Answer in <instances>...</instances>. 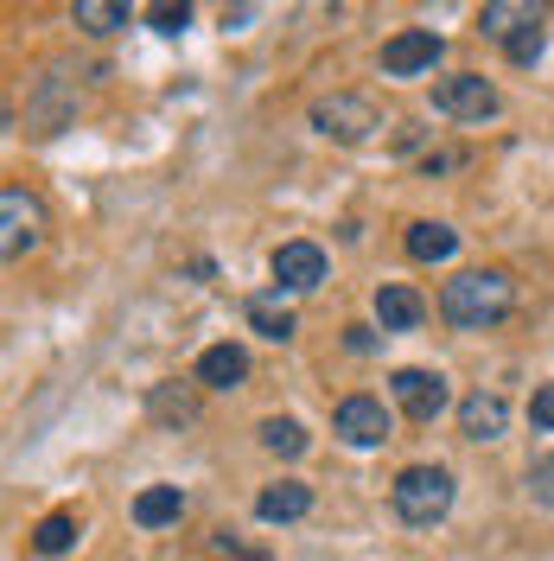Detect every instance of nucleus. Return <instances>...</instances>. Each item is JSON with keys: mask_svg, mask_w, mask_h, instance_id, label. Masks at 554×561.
I'll return each instance as SVG.
<instances>
[{"mask_svg": "<svg viewBox=\"0 0 554 561\" xmlns=\"http://www.w3.org/2000/svg\"><path fill=\"white\" fill-rule=\"evenodd\" d=\"M510 307H517V280L504 275V268H465V275H452L440 287V319L459 325V332H485Z\"/></svg>", "mask_w": 554, "mask_h": 561, "instance_id": "nucleus-1", "label": "nucleus"}, {"mask_svg": "<svg viewBox=\"0 0 554 561\" xmlns=\"http://www.w3.org/2000/svg\"><path fill=\"white\" fill-rule=\"evenodd\" d=\"M389 504H395V517H402V524L434 529L452 511V472H447V466H408V472H395Z\"/></svg>", "mask_w": 554, "mask_h": 561, "instance_id": "nucleus-2", "label": "nucleus"}, {"mask_svg": "<svg viewBox=\"0 0 554 561\" xmlns=\"http://www.w3.org/2000/svg\"><path fill=\"white\" fill-rule=\"evenodd\" d=\"M307 122L319 128L325 140H370L382 128V108L370 103V96H357V90H332V96H319V103L307 108Z\"/></svg>", "mask_w": 554, "mask_h": 561, "instance_id": "nucleus-3", "label": "nucleus"}, {"mask_svg": "<svg viewBox=\"0 0 554 561\" xmlns=\"http://www.w3.org/2000/svg\"><path fill=\"white\" fill-rule=\"evenodd\" d=\"M434 108H440L447 122H490V115H497V83L478 77V70H447V77L434 83Z\"/></svg>", "mask_w": 554, "mask_h": 561, "instance_id": "nucleus-4", "label": "nucleus"}, {"mask_svg": "<svg viewBox=\"0 0 554 561\" xmlns=\"http://www.w3.org/2000/svg\"><path fill=\"white\" fill-rule=\"evenodd\" d=\"M332 434H338L345 447H357V454H370V447H382V440L395 434V415H389L382 396H345V402L332 409Z\"/></svg>", "mask_w": 554, "mask_h": 561, "instance_id": "nucleus-5", "label": "nucleus"}, {"mask_svg": "<svg viewBox=\"0 0 554 561\" xmlns=\"http://www.w3.org/2000/svg\"><path fill=\"white\" fill-rule=\"evenodd\" d=\"M38 237H45V205H38L26 185H7L0 192V255L20 262Z\"/></svg>", "mask_w": 554, "mask_h": 561, "instance_id": "nucleus-6", "label": "nucleus"}, {"mask_svg": "<svg viewBox=\"0 0 554 561\" xmlns=\"http://www.w3.org/2000/svg\"><path fill=\"white\" fill-rule=\"evenodd\" d=\"M440 33L434 26H402V33L382 45V77H427V70L440 65Z\"/></svg>", "mask_w": 554, "mask_h": 561, "instance_id": "nucleus-7", "label": "nucleus"}, {"mask_svg": "<svg viewBox=\"0 0 554 561\" xmlns=\"http://www.w3.org/2000/svg\"><path fill=\"white\" fill-rule=\"evenodd\" d=\"M389 396H395V409L408 421H434L452 402V389H447L440 370H395V377H389Z\"/></svg>", "mask_w": 554, "mask_h": 561, "instance_id": "nucleus-8", "label": "nucleus"}, {"mask_svg": "<svg viewBox=\"0 0 554 561\" xmlns=\"http://www.w3.org/2000/svg\"><path fill=\"white\" fill-rule=\"evenodd\" d=\"M325 280V249L307 243V237H293V243L275 249V287L280 294H312Z\"/></svg>", "mask_w": 554, "mask_h": 561, "instance_id": "nucleus-9", "label": "nucleus"}, {"mask_svg": "<svg viewBox=\"0 0 554 561\" xmlns=\"http://www.w3.org/2000/svg\"><path fill=\"white\" fill-rule=\"evenodd\" d=\"M504 427H510V402L497 389H478V396L459 402V434L465 440H504Z\"/></svg>", "mask_w": 554, "mask_h": 561, "instance_id": "nucleus-10", "label": "nucleus"}, {"mask_svg": "<svg viewBox=\"0 0 554 561\" xmlns=\"http://www.w3.org/2000/svg\"><path fill=\"white\" fill-rule=\"evenodd\" d=\"M307 511H312L307 479H275V485H262V497H255V517L262 524H300Z\"/></svg>", "mask_w": 554, "mask_h": 561, "instance_id": "nucleus-11", "label": "nucleus"}, {"mask_svg": "<svg viewBox=\"0 0 554 561\" xmlns=\"http://www.w3.org/2000/svg\"><path fill=\"white\" fill-rule=\"evenodd\" d=\"M377 319H382V332H415L420 319H427V300H420L415 287H402V280H382L377 287Z\"/></svg>", "mask_w": 554, "mask_h": 561, "instance_id": "nucleus-12", "label": "nucleus"}, {"mask_svg": "<svg viewBox=\"0 0 554 561\" xmlns=\"http://www.w3.org/2000/svg\"><path fill=\"white\" fill-rule=\"evenodd\" d=\"M529 26H542V7H529V0H490L485 13H478V33L497 38V45H510Z\"/></svg>", "mask_w": 554, "mask_h": 561, "instance_id": "nucleus-13", "label": "nucleus"}, {"mask_svg": "<svg viewBox=\"0 0 554 561\" xmlns=\"http://www.w3.org/2000/svg\"><path fill=\"white\" fill-rule=\"evenodd\" d=\"M243 377H249V351L230 345V339H223V345H210L205 357H198V383H205V389H236Z\"/></svg>", "mask_w": 554, "mask_h": 561, "instance_id": "nucleus-14", "label": "nucleus"}, {"mask_svg": "<svg viewBox=\"0 0 554 561\" xmlns=\"http://www.w3.org/2000/svg\"><path fill=\"white\" fill-rule=\"evenodd\" d=\"M185 517V491L178 485H147L135 497V524L140 529H166V524H178Z\"/></svg>", "mask_w": 554, "mask_h": 561, "instance_id": "nucleus-15", "label": "nucleus"}, {"mask_svg": "<svg viewBox=\"0 0 554 561\" xmlns=\"http://www.w3.org/2000/svg\"><path fill=\"white\" fill-rule=\"evenodd\" d=\"M452 249H459V230H452V224H427V217L408 224V255H415V262H447Z\"/></svg>", "mask_w": 554, "mask_h": 561, "instance_id": "nucleus-16", "label": "nucleus"}, {"mask_svg": "<svg viewBox=\"0 0 554 561\" xmlns=\"http://www.w3.org/2000/svg\"><path fill=\"white\" fill-rule=\"evenodd\" d=\"M77 549V517L70 511H51V517H38L33 529V556H70Z\"/></svg>", "mask_w": 554, "mask_h": 561, "instance_id": "nucleus-17", "label": "nucleus"}, {"mask_svg": "<svg viewBox=\"0 0 554 561\" xmlns=\"http://www.w3.org/2000/svg\"><path fill=\"white\" fill-rule=\"evenodd\" d=\"M262 447H268V454H280V459H300L312 440H307V427H300V421L268 415V421H262Z\"/></svg>", "mask_w": 554, "mask_h": 561, "instance_id": "nucleus-18", "label": "nucleus"}, {"mask_svg": "<svg viewBox=\"0 0 554 561\" xmlns=\"http://www.w3.org/2000/svg\"><path fill=\"white\" fill-rule=\"evenodd\" d=\"M77 26L83 33H122L128 26V7L122 0H77Z\"/></svg>", "mask_w": 554, "mask_h": 561, "instance_id": "nucleus-19", "label": "nucleus"}, {"mask_svg": "<svg viewBox=\"0 0 554 561\" xmlns=\"http://www.w3.org/2000/svg\"><path fill=\"white\" fill-rule=\"evenodd\" d=\"M249 319H255V332H262V339H293V313H287V307H280L275 294H262V300H249Z\"/></svg>", "mask_w": 554, "mask_h": 561, "instance_id": "nucleus-20", "label": "nucleus"}, {"mask_svg": "<svg viewBox=\"0 0 554 561\" xmlns=\"http://www.w3.org/2000/svg\"><path fill=\"white\" fill-rule=\"evenodd\" d=\"M153 415L192 421V415H198V402H192V389H153Z\"/></svg>", "mask_w": 554, "mask_h": 561, "instance_id": "nucleus-21", "label": "nucleus"}, {"mask_svg": "<svg viewBox=\"0 0 554 561\" xmlns=\"http://www.w3.org/2000/svg\"><path fill=\"white\" fill-rule=\"evenodd\" d=\"M147 26H153V33H185V26H192V7H147Z\"/></svg>", "mask_w": 554, "mask_h": 561, "instance_id": "nucleus-22", "label": "nucleus"}, {"mask_svg": "<svg viewBox=\"0 0 554 561\" xmlns=\"http://www.w3.org/2000/svg\"><path fill=\"white\" fill-rule=\"evenodd\" d=\"M504 51H510V65H535V58H542V26H529V33H517L510 45H504Z\"/></svg>", "mask_w": 554, "mask_h": 561, "instance_id": "nucleus-23", "label": "nucleus"}, {"mask_svg": "<svg viewBox=\"0 0 554 561\" xmlns=\"http://www.w3.org/2000/svg\"><path fill=\"white\" fill-rule=\"evenodd\" d=\"M529 497L535 504H554V459H535L529 466Z\"/></svg>", "mask_w": 554, "mask_h": 561, "instance_id": "nucleus-24", "label": "nucleus"}, {"mask_svg": "<svg viewBox=\"0 0 554 561\" xmlns=\"http://www.w3.org/2000/svg\"><path fill=\"white\" fill-rule=\"evenodd\" d=\"M529 421H535L542 434H554V383L535 389V402H529Z\"/></svg>", "mask_w": 554, "mask_h": 561, "instance_id": "nucleus-25", "label": "nucleus"}, {"mask_svg": "<svg viewBox=\"0 0 554 561\" xmlns=\"http://www.w3.org/2000/svg\"><path fill=\"white\" fill-rule=\"evenodd\" d=\"M345 345H350V351H370L377 339H370V325H350V332H345Z\"/></svg>", "mask_w": 554, "mask_h": 561, "instance_id": "nucleus-26", "label": "nucleus"}]
</instances>
